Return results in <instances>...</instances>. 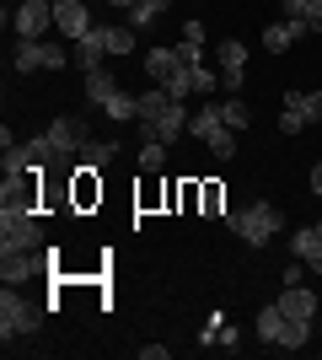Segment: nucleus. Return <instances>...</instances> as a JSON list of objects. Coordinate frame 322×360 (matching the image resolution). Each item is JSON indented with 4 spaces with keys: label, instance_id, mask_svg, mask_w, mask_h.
Segmentation results:
<instances>
[{
    "label": "nucleus",
    "instance_id": "obj_21",
    "mask_svg": "<svg viewBox=\"0 0 322 360\" xmlns=\"http://www.w3.org/2000/svg\"><path fill=\"white\" fill-rule=\"evenodd\" d=\"M220 124H226V119H220V103H215V97H210V103H204L199 113L188 119V135H194V140H210L215 129H220Z\"/></svg>",
    "mask_w": 322,
    "mask_h": 360
},
{
    "label": "nucleus",
    "instance_id": "obj_28",
    "mask_svg": "<svg viewBox=\"0 0 322 360\" xmlns=\"http://www.w3.org/2000/svg\"><path fill=\"white\" fill-rule=\"evenodd\" d=\"M220 91V70H210V65H194V97H215Z\"/></svg>",
    "mask_w": 322,
    "mask_h": 360
},
{
    "label": "nucleus",
    "instance_id": "obj_3",
    "mask_svg": "<svg viewBox=\"0 0 322 360\" xmlns=\"http://www.w3.org/2000/svg\"><path fill=\"white\" fill-rule=\"evenodd\" d=\"M65 54L60 44H43V38H16V49H11V65H16V75H32V70H65Z\"/></svg>",
    "mask_w": 322,
    "mask_h": 360
},
{
    "label": "nucleus",
    "instance_id": "obj_27",
    "mask_svg": "<svg viewBox=\"0 0 322 360\" xmlns=\"http://www.w3.org/2000/svg\"><path fill=\"white\" fill-rule=\"evenodd\" d=\"M204 146H210L215 156H220V162H231V156H236V129H226V124H220V129H215V135L204 140Z\"/></svg>",
    "mask_w": 322,
    "mask_h": 360
},
{
    "label": "nucleus",
    "instance_id": "obj_22",
    "mask_svg": "<svg viewBox=\"0 0 322 360\" xmlns=\"http://www.w3.org/2000/svg\"><path fill=\"white\" fill-rule=\"evenodd\" d=\"M119 156V140H86V150H81V167L86 172H97V167H107Z\"/></svg>",
    "mask_w": 322,
    "mask_h": 360
},
{
    "label": "nucleus",
    "instance_id": "obj_24",
    "mask_svg": "<svg viewBox=\"0 0 322 360\" xmlns=\"http://www.w3.org/2000/svg\"><path fill=\"white\" fill-rule=\"evenodd\" d=\"M279 11L285 16H307L311 32H322V0H279Z\"/></svg>",
    "mask_w": 322,
    "mask_h": 360
},
{
    "label": "nucleus",
    "instance_id": "obj_35",
    "mask_svg": "<svg viewBox=\"0 0 322 360\" xmlns=\"http://www.w3.org/2000/svg\"><path fill=\"white\" fill-rule=\"evenodd\" d=\"M11 6H22V0H11Z\"/></svg>",
    "mask_w": 322,
    "mask_h": 360
},
{
    "label": "nucleus",
    "instance_id": "obj_1",
    "mask_svg": "<svg viewBox=\"0 0 322 360\" xmlns=\"http://www.w3.org/2000/svg\"><path fill=\"white\" fill-rule=\"evenodd\" d=\"M43 301H32V296H22L16 285H6V296H0V339L11 345V339H22V333H38L43 328Z\"/></svg>",
    "mask_w": 322,
    "mask_h": 360
},
{
    "label": "nucleus",
    "instance_id": "obj_20",
    "mask_svg": "<svg viewBox=\"0 0 322 360\" xmlns=\"http://www.w3.org/2000/svg\"><path fill=\"white\" fill-rule=\"evenodd\" d=\"M113 91H119V75L113 70H86V103L92 108H102Z\"/></svg>",
    "mask_w": 322,
    "mask_h": 360
},
{
    "label": "nucleus",
    "instance_id": "obj_30",
    "mask_svg": "<svg viewBox=\"0 0 322 360\" xmlns=\"http://www.w3.org/2000/svg\"><path fill=\"white\" fill-rule=\"evenodd\" d=\"M301 129H311V124L301 119V113H290V108H285V113H279V135H301Z\"/></svg>",
    "mask_w": 322,
    "mask_h": 360
},
{
    "label": "nucleus",
    "instance_id": "obj_23",
    "mask_svg": "<svg viewBox=\"0 0 322 360\" xmlns=\"http://www.w3.org/2000/svg\"><path fill=\"white\" fill-rule=\"evenodd\" d=\"M172 103H177V97H167V86H151V91H140V124H151L156 113H167Z\"/></svg>",
    "mask_w": 322,
    "mask_h": 360
},
{
    "label": "nucleus",
    "instance_id": "obj_6",
    "mask_svg": "<svg viewBox=\"0 0 322 360\" xmlns=\"http://www.w3.org/2000/svg\"><path fill=\"white\" fill-rule=\"evenodd\" d=\"M11 27H16V38H43L54 27V0H22V6H11Z\"/></svg>",
    "mask_w": 322,
    "mask_h": 360
},
{
    "label": "nucleus",
    "instance_id": "obj_5",
    "mask_svg": "<svg viewBox=\"0 0 322 360\" xmlns=\"http://www.w3.org/2000/svg\"><path fill=\"white\" fill-rule=\"evenodd\" d=\"M48 264H43V248H0V280L6 285H27L38 280Z\"/></svg>",
    "mask_w": 322,
    "mask_h": 360
},
{
    "label": "nucleus",
    "instance_id": "obj_2",
    "mask_svg": "<svg viewBox=\"0 0 322 360\" xmlns=\"http://www.w3.org/2000/svg\"><path fill=\"white\" fill-rule=\"evenodd\" d=\"M226 226L247 242V248H269V237L279 231V210L274 205H242L236 215H226Z\"/></svg>",
    "mask_w": 322,
    "mask_h": 360
},
{
    "label": "nucleus",
    "instance_id": "obj_11",
    "mask_svg": "<svg viewBox=\"0 0 322 360\" xmlns=\"http://www.w3.org/2000/svg\"><path fill=\"white\" fill-rule=\"evenodd\" d=\"M307 32H311L307 16H285V22H274V27H263V49H269V54H285V49L301 44Z\"/></svg>",
    "mask_w": 322,
    "mask_h": 360
},
{
    "label": "nucleus",
    "instance_id": "obj_31",
    "mask_svg": "<svg viewBox=\"0 0 322 360\" xmlns=\"http://www.w3.org/2000/svg\"><path fill=\"white\" fill-rule=\"evenodd\" d=\"M301 274H307V264L290 253V264H285V274H279V280H285V285H301Z\"/></svg>",
    "mask_w": 322,
    "mask_h": 360
},
{
    "label": "nucleus",
    "instance_id": "obj_29",
    "mask_svg": "<svg viewBox=\"0 0 322 360\" xmlns=\"http://www.w3.org/2000/svg\"><path fill=\"white\" fill-rule=\"evenodd\" d=\"M161 162H167V146H161V140H145V146H140V172H161Z\"/></svg>",
    "mask_w": 322,
    "mask_h": 360
},
{
    "label": "nucleus",
    "instance_id": "obj_8",
    "mask_svg": "<svg viewBox=\"0 0 322 360\" xmlns=\"http://www.w3.org/2000/svg\"><path fill=\"white\" fill-rule=\"evenodd\" d=\"M54 27H60V38H86L92 32V6L86 0H54Z\"/></svg>",
    "mask_w": 322,
    "mask_h": 360
},
{
    "label": "nucleus",
    "instance_id": "obj_16",
    "mask_svg": "<svg viewBox=\"0 0 322 360\" xmlns=\"http://www.w3.org/2000/svg\"><path fill=\"white\" fill-rule=\"evenodd\" d=\"M70 60H76L81 70H102V60H107L102 38H97V32H86V38H76V49H70Z\"/></svg>",
    "mask_w": 322,
    "mask_h": 360
},
{
    "label": "nucleus",
    "instance_id": "obj_19",
    "mask_svg": "<svg viewBox=\"0 0 322 360\" xmlns=\"http://www.w3.org/2000/svg\"><path fill=\"white\" fill-rule=\"evenodd\" d=\"M167 6H172V0H135V11H123V16H129V27H135V32H145V27H156V22L167 16Z\"/></svg>",
    "mask_w": 322,
    "mask_h": 360
},
{
    "label": "nucleus",
    "instance_id": "obj_34",
    "mask_svg": "<svg viewBox=\"0 0 322 360\" xmlns=\"http://www.w3.org/2000/svg\"><path fill=\"white\" fill-rule=\"evenodd\" d=\"M107 6H113V11H135V0H107Z\"/></svg>",
    "mask_w": 322,
    "mask_h": 360
},
{
    "label": "nucleus",
    "instance_id": "obj_26",
    "mask_svg": "<svg viewBox=\"0 0 322 360\" xmlns=\"http://www.w3.org/2000/svg\"><path fill=\"white\" fill-rule=\"evenodd\" d=\"M220 119H226V129H247V124H253V108H247L242 97H226V103H220Z\"/></svg>",
    "mask_w": 322,
    "mask_h": 360
},
{
    "label": "nucleus",
    "instance_id": "obj_15",
    "mask_svg": "<svg viewBox=\"0 0 322 360\" xmlns=\"http://www.w3.org/2000/svg\"><path fill=\"white\" fill-rule=\"evenodd\" d=\"M92 32L102 38L107 54H135V49H140V32L129 27V22H119V27H92Z\"/></svg>",
    "mask_w": 322,
    "mask_h": 360
},
{
    "label": "nucleus",
    "instance_id": "obj_13",
    "mask_svg": "<svg viewBox=\"0 0 322 360\" xmlns=\"http://www.w3.org/2000/svg\"><path fill=\"white\" fill-rule=\"evenodd\" d=\"M279 312H285V317H301V323H311V317H317V296H311L307 285H285V290H279Z\"/></svg>",
    "mask_w": 322,
    "mask_h": 360
},
{
    "label": "nucleus",
    "instance_id": "obj_12",
    "mask_svg": "<svg viewBox=\"0 0 322 360\" xmlns=\"http://www.w3.org/2000/svg\"><path fill=\"white\" fill-rule=\"evenodd\" d=\"M290 253L301 258L311 274H322V221H317V226H301V231H295V237H290Z\"/></svg>",
    "mask_w": 322,
    "mask_h": 360
},
{
    "label": "nucleus",
    "instance_id": "obj_18",
    "mask_svg": "<svg viewBox=\"0 0 322 360\" xmlns=\"http://www.w3.org/2000/svg\"><path fill=\"white\" fill-rule=\"evenodd\" d=\"M285 108H290V113H301L307 124H317V119H322V91H301V86H290V91H285Z\"/></svg>",
    "mask_w": 322,
    "mask_h": 360
},
{
    "label": "nucleus",
    "instance_id": "obj_33",
    "mask_svg": "<svg viewBox=\"0 0 322 360\" xmlns=\"http://www.w3.org/2000/svg\"><path fill=\"white\" fill-rule=\"evenodd\" d=\"M311 194H317V199H322V162H317V167H311Z\"/></svg>",
    "mask_w": 322,
    "mask_h": 360
},
{
    "label": "nucleus",
    "instance_id": "obj_4",
    "mask_svg": "<svg viewBox=\"0 0 322 360\" xmlns=\"http://www.w3.org/2000/svg\"><path fill=\"white\" fill-rule=\"evenodd\" d=\"M0 248H43L38 215L22 210V205H6V210H0Z\"/></svg>",
    "mask_w": 322,
    "mask_h": 360
},
{
    "label": "nucleus",
    "instance_id": "obj_32",
    "mask_svg": "<svg viewBox=\"0 0 322 360\" xmlns=\"http://www.w3.org/2000/svg\"><path fill=\"white\" fill-rule=\"evenodd\" d=\"M215 349H226V355H236V349H242V345H236V328H231V323H226V328H220V339H215Z\"/></svg>",
    "mask_w": 322,
    "mask_h": 360
},
{
    "label": "nucleus",
    "instance_id": "obj_10",
    "mask_svg": "<svg viewBox=\"0 0 322 360\" xmlns=\"http://www.w3.org/2000/svg\"><path fill=\"white\" fill-rule=\"evenodd\" d=\"M183 135H188V113H183V103H172L167 113H156V119L145 124V140H161V146H177Z\"/></svg>",
    "mask_w": 322,
    "mask_h": 360
},
{
    "label": "nucleus",
    "instance_id": "obj_14",
    "mask_svg": "<svg viewBox=\"0 0 322 360\" xmlns=\"http://www.w3.org/2000/svg\"><path fill=\"white\" fill-rule=\"evenodd\" d=\"M285 333H290V317L279 312V301H269L258 312V339L263 345H285Z\"/></svg>",
    "mask_w": 322,
    "mask_h": 360
},
{
    "label": "nucleus",
    "instance_id": "obj_9",
    "mask_svg": "<svg viewBox=\"0 0 322 360\" xmlns=\"http://www.w3.org/2000/svg\"><path fill=\"white\" fill-rule=\"evenodd\" d=\"M220 86H226V97H236L242 91V75H247V44H236V38H226L220 44Z\"/></svg>",
    "mask_w": 322,
    "mask_h": 360
},
{
    "label": "nucleus",
    "instance_id": "obj_25",
    "mask_svg": "<svg viewBox=\"0 0 322 360\" xmlns=\"http://www.w3.org/2000/svg\"><path fill=\"white\" fill-rule=\"evenodd\" d=\"M177 49H183L188 65H204V60H199V54H204V22H188V27H183V44H177Z\"/></svg>",
    "mask_w": 322,
    "mask_h": 360
},
{
    "label": "nucleus",
    "instance_id": "obj_17",
    "mask_svg": "<svg viewBox=\"0 0 322 360\" xmlns=\"http://www.w3.org/2000/svg\"><path fill=\"white\" fill-rule=\"evenodd\" d=\"M102 113H107V119H113V124H129V119H140V91H113V97H107V103H102Z\"/></svg>",
    "mask_w": 322,
    "mask_h": 360
},
{
    "label": "nucleus",
    "instance_id": "obj_7",
    "mask_svg": "<svg viewBox=\"0 0 322 360\" xmlns=\"http://www.w3.org/2000/svg\"><path fill=\"white\" fill-rule=\"evenodd\" d=\"M43 140L54 146V156H60V162H70V156H81V150H86V124H81V119H54V124L43 129Z\"/></svg>",
    "mask_w": 322,
    "mask_h": 360
}]
</instances>
